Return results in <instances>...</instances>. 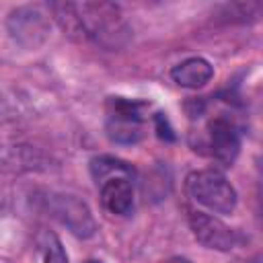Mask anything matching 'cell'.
<instances>
[{
	"mask_svg": "<svg viewBox=\"0 0 263 263\" xmlns=\"http://www.w3.org/2000/svg\"><path fill=\"white\" fill-rule=\"evenodd\" d=\"M76 16L82 37L105 49H121L132 39V27L113 2H78Z\"/></svg>",
	"mask_w": 263,
	"mask_h": 263,
	"instance_id": "obj_1",
	"label": "cell"
},
{
	"mask_svg": "<svg viewBox=\"0 0 263 263\" xmlns=\"http://www.w3.org/2000/svg\"><path fill=\"white\" fill-rule=\"evenodd\" d=\"M187 193L199 205L208 208L214 214H232L236 210V191L230 181L216 168L193 171L185 181Z\"/></svg>",
	"mask_w": 263,
	"mask_h": 263,
	"instance_id": "obj_2",
	"label": "cell"
},
{
	"mask_svg": "<svg viewBox=\"0 0 263 263\" xmlns=\"http://www.w3.org/2000/svg\"><path fill=\"white\" fill-rule=\"evenodd\" d=\"M41 199L49 216L62 222L74 236L90 238L97 232L95 216L90 208L86 205V201H82L80 197L70 195V193H45V197Z\"/></svg>",
	"mask_w": 263,
	"mask_h": 263,
	"instance_id": "obj_3",
	"label": "cell"
},
{
	"mask_svg": "<svg viewBox=\"0 0 263 263\" xmlns=\"http://www.w3.org/2000/svg\"><path fill=\"white\" fill-rule=\"evenodd\" d=\"M148 109L142 101H132L123 97H113L109 101V117H107V136L117 144H136L144 134V111Z\"/></svg>",
	"mask_w": 263,
	"mask_h": 263,
	"instance_id": "obj_4",
	"label": "cell"
},
{
	"mask_svg": "<svg viewBox=\"0 0 263 263\" xmlns=\"http://www.w3.org/2000/svg\"><path fill=\"white\" fill-rule=\"evenodd\" d=\"M6 29L10 37L25 49H37L49 37V21L35 6H18L8 12Z\"/></svg>",
	"mask_w": 263,
	"mask_h": 263,
	"instance_id": "obj_5",
	"label": "cell"
},
{
	"mask_svg": "<svg viewBox=\"0 0 263 263\" xmlns=\"http://www.w3.org/2000/svg\"><path fill=\"white\" fill-rule=\"evenodd\" d=\"M187 220H189V228H191L193 236L208 249L232 251L240 242V234L212 214H205L199 210H189Z\"/></svg>",
	"mask_w": 263,
	"mask_h": 263,
	"instance_id": "obj_6",
	"label": "cell"
},
{
	"mask_svg": "<svg viewBox=\"0 0 263 263\" xmlns=\"http://www.w3.org/2000/svg\"><path fill=\"white\" fill-rule=\"evenodd\" d=\"M210 156L224 166H230L240 152V132L228 117H214L208 123Z\"/></svg>",
	"mask_w": 263,
	"mask_h": 263,
	"instance_id": "obj_7",
	"label": "cell"
},
{
	"mask_svg": "<svg viewBox=\"0 0 263 263\" xmlns=\"http://www.w3.org/2000/svg\"><path fill=\"white\" fill-rule=\"evenodd\" d=\"M103 205L115 216H127L134 210V187L127 177H113L101 183Z\"/></svg>",
	"mask_w": 263,
	"mask_h": 263,
	"instance_id": "obj_8",
	"label": "cell"
},
{
	"mask_svg": "<svg viewBox=\"0 0 263 263\" xmlns=\"http://www.w3.org/2000/svg\"><path fill=\"white\" fill-rule=\"evenodd\" d=\"M212 76H214V66L201 55L187 58L171 70V78L185 88H201L212 80Z\"/></svg>",
	"mask_w": 263,
	"mask_h": 263,
	"instance_id": "obj_9",
	"label": "cell"
},
{
	"mask_svg": "<svg viewBox=\"0 0 263 263\" xmlns=\"http://www.w3.org/2000/svg\"><path fill=\"white\" fill-rule=\"evenodd\" d=\"M90 175L92 179L101 185L103 181L107 179H113V177H127V179H134L136 171L132 164H127L125 160L121 158H115V156H97L90 160Z\"/></svg>",
	"mask_w": 263,
	"mask_h": 263,
	"instance_id": "obj_10",
	"label": "cell"
},
{
	"mask_svg": "<svg viewBox=\"0 0 263 263\" xmlns=\"http://www.w3.org/2000/svg\"><path fill=\"white\" fill-rule=\"evenodd\" d=\"M49 10H51L53 18L58 21V25H60L70 37H82L74 2H51V4H49Z\"/></svg>",
	"mask_w": 263,
	"mask_h": 263,
	"instance_id": "obj_11",
	"label": "cell"
},
{
	"mask_svg": "<svg viewBox=\"0 0 263 263\" xmlns=\"http://www.w3.org/2000/svg\"><path fill=\"white\" fill-rule=\"evenodd\" d=\"M41 249H43V263H68V255L62 247V240L53 232H43Z\"/></svg>",
	"mask_w": 263,
	"mask_h": 263,
	"instance_id": "obj_12",
	"label": "cell"
},
{
	"mask_svg": "<svg viewBox=\"0 0 263 263\" xmlns=\"http://www.w3.org/2000/svg\"><path fill=\"white\" fill-rule=\"evenodd\" d=\"M154 127H156L158 136H160L162 140H168V142L175 140L173 127H171V123H168V119H166L164 113H156V115H154Z\"/></svg>",
	"mask_w": 263,
	"mask_h": 263,
	"instance_id": "obj_13",
	"label": "cell"
},
{
	"mask_svg": "<svg viewBox=\"0 0 263 263\" xmlns=\"http://www.w3.org/2000/svg\"><path fill=\"white\" fill-rule=\"evenodd\" d=\"M84 263H103V261H99V259H88V261H84Z\"/></svg>",
	"mask_w": 263,
	"mask_h": 263,
	"instance_id": "obj_14",
	"label": "cell"
},
{
	"mask_svg": "<svg viewBox=\"0 0 263 263\" xmlns=\"http://www.w3.org/2000/svg\"><path fill=\"white\" fill-rule=\"evenodd\" d=\"M185 263H187V261H185Z\"/></svg>",
	"mask_w": 263,
	"mask_h": 263,
	"instance_id": "obj_15",
	"label": "cell"
}]
</instances>
